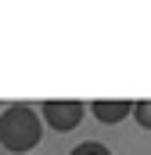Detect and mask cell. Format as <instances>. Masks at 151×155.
<instances>
[{"instance_id":"7a4b0ae2","label":"cell","mask_w":151,"mask_h":155,"mask_svg":"<svg viewBox=\"0 0 151 155\" xmlns=\"http://www.w3.org/2000/svg\"><path fill=\"white\" fill-rule=\"evenodd\" d=\"M79 119H83V101H61V97H50V101H43L40 105V123H47L50 130H58V134H65V130H76L79 126Z\"/></svg>"},{"instance_id":"6da1fadb","label":"cell","mask_w":151,"mask_h":155,"mask_svg":"<svg viewBox=\"0 0 151 155\" xmlns=\"http://www.w3.org/2000/svg\"><path fill=\"white\" fill-rule=\"evenodd\" d=\"M43 137V123L33 105H11L0 112V144L14 155H25L29 148H36Z\"/></svg>"},{"instance_id":"277c9868","label":"cell","mask_w":151,"mask_h":155,"mask_svg":"<svg viewBox=\"0 0 151 155\" xmlns=\"http://www.w3.org/2000/svg\"><path fill=\"white\" fill-rule=\"evenodd\" d=\"M130 116L137 119L144 130H151V97H144V101H133V108H130Z\"/></svg>"},{"instance_id":"5b68a950","label":"cell","mask_w":151,"mask_h":155,"mask_svg":"<svg viewBox=\"0 0 151 155\" xmlns=\"http://www.w3.org/2000/svg\"><path fill=\"white\" fill-rule=\"evenodd\" d=\"M69 155H112V152H108L101 141H83V144H76Z\"/></svg>"},{"instance_id":"3957f363","label":"cell","mask_w":151,"mask_h":155,"mask_svg":"<svg viewBox=\"0 0 151 155\" xmlns=\"http://www.w3.org/2000/svg\"><path fill=\"white\" fill-rule=\"evenodd\" d=\"M130 108H133V101H122V97H97V101H90L94 119H97V123H104V126L122 123V119L130 116Z\"/></svg>"}]
</instances>
